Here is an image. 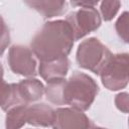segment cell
Wrapping results in <instances>:
<instances>
[{
	"mask_svg": "<svg viewBox=\"0 0 129 129\" xmlns=\"http://www.w3.org/2000/svg\"><path fill=\"white\" fill-rule=\"evenodd\" d=\"M74 34L66 20H53L43 24L34 34L30 49L39 61H51L68 57L74 46Z\"/></svg>",
	"mask_w": 129,
	"mask_h": 129,
	"instance_id": "cell-1",
	"label": "cell"
},
{
	"mask_svg": "<svg viewBox=\"0 0 129 129\" xmlns=\"http://www.w3.org/2000/svg\"><path fill=\"white\" fill-rule=\"evenodd\" d=\"M98 93L99 87L92 77L81 72H74L66 80L63 86V104L84 112L94 103Z\"/></svg>",
	"mask_w": 129,
	"mask_h": 129,
	"instance_id": "cell-2",
	"label": "cell"
},
{
	"mask_svg": "<svg viewBox=\"0 0 129 129\" xmlns=\"http://www.w3.org/2000/svg\"><path fill=\"white\" fill-rule=\"evenodd\" d=\"M112 52L97 37H90L83 40L77 49L76 59L80 68L100 75Z\"/></svg>",
	"mask_w": 129,
	"mask_h": 129,
	"instance_id": "cell-3",
	"label": "cell"
},
{
	"mask_svg": "<svg viewBox=\"0 0 129 129\" xmlns=\"http://www.w3.org/2000/svg\"><path fill=\"white\" fill-rule=\"evenodd\" d=\"M99 76L109 91L124 89L128 84V53L112 54Z\"/></svg>",
	"mask_w": 129,
	"mask_h": 129,
	"instance_id": "cell-4",
	"label": "cell"
},
{
	"mask_svg": "<svg viewBox=\"0 0 129 129\" xmlns=\"http://www.w3.org/2000/svg\"><path fill=\"white\" fill-rule=\"evenodd\" d=\"M66 21L70 24L75 40H79L101 26V16L94 7L80 8L68 14Z\"/></svg>",
	"mask_w": 129,
	"mask_h": 129,
	"instance_id": "cell-5",
	"label": "cell"
},
{
	"mask_svg": "<svg viewBox=\"0 0 129 129\" xmlns=\"http://www.w3.org/2000/svg\"><path fill=\"white\" fill-rule=\"evenodd\" d=\"M7 61L10 70L17 75L33 78L37 75V63L31 49L27 46L15 44L9 48Z\"/></svg>",
	"mask_w": 129,
	"mask_h": 129,
	"instance_id": "cell-6",
	"label": "cell"
},
{
	"mask_svg": "<svg viewBox=\"0 0 129 129\" xmlns=\"http://www.w3.org/2000/svg\"><path fill=\"white\" fill-rule=\"evenodd\" d=\"M94 124L82 111L74 108L55 110L52 129H91Z\"/></svg>",
	"mask_w": 129,
	"mask_h": 129,
	"instance_id": "cell-7",
	"label": "cell"
},
{
	"mask_svg": "<svg viewBox=\"0 0 129 129\" xmlns=\"http://www.w3.org/2000/svg\"><path fill=\"white\" fill-rule=\"evenodd\" d=\"M54 116L55 110L44 103L28 105L26 109V123L35 127L52 126Z\"/></svg>",
	"mask_w": 129,
	"mask_h": 129,
	"instance_id": "cell-8",
	"label": "cell"
},
{
	"mask_svg": "<svg viewBox=\"0 0 129 129\" xmlns=\"http://www.w3.org/2000/svg\"><path fill=\"white\" fill-rule=\"evenodd\" d=\"M70 69V60L68 57H61L51 61H39L38 74L47 82L59 79H66Z\"/></svg>",
	"mask_w": 129,
	"mask_h": 129,
	"instance_id": "cell-9",
	"label": "cell"
},
{
	"mask_svg": "<svg viewBox=\"0 0 129 129\" xmlns=\"http://www.w3.org/2000/svg\"><path fill=\"white\" fill-rule=\"evenodd\" d=\"M17 88L22 104L26 105L40 100L44 94L43 84L35 78H29L20 81L17 84Z\"/></svg>",
	"mask_w": 129,
	"mask_h": 129,
	"instance_id": "cell-10",
	"label": "cell"
},
{
	"mask_svg": "<svg viewBox=\"0 0 129 129\" xmlns=\"http://www.w3.org/2000/svg\"><path fill=\"white\" fill-rule=\"evenodd\" d=\"M25 4L45 19L61 15L68 8V2L66 1H25Z\"/></svg>",
	"mask_w": 129,
	"mask_h": 129,
	"instance_id": "cell-11",
	"label": "cell"
},
{
	"mask_svg": "<svg viewBox=\"0 0 129 129\" xmlns=\"http://www.w3.org/2000/svg\"><path fill=\"white\" fill-rule=\"evenodd\" d=\"M22 104L17 84H8L3 79L0 80V108L3 111H8L12 107Z\"/></svg>",
	"mask_w": 129,
	"mask_h": 129,
	"instance_id": "cell-12",
	"label": "cell"
},
{
	"mask_svg": "<svg viewBox=\"0 0 129 129\" xmlns=\"http://www.w3.org/2000/svg\"><path fill=\"white\" fill-rule=\"evenodd\" d=\"M26 104H19L6 113L5 118V129H20L26 123Z\"/></svg>",
	"mask_w": 129,
	"mask_h": 129,
	"instance_id": "cell-13",
	"label": "cell"
},
{
	"mask_svg": "<svg viewBox=\"0 0 129 129\" xmlns=\"http://www.w3.org/2000/svg\"><path fill=\"white\" fill-rule=\"evenodd\" d=\"M64 83H66V79H59V80H53L47 82L46 86L44 87V94L48 102L57 106L64 105L62 99Z\"/></svg>",
	"mask_w": 129,
	"mask_h": 129,
	"instance_id": "cell-14",
	"label": "cell"
},
{
	"mask_svg": "<svg viewBox=\"0 0 129 129\" xmlns=\"http://www.w3.org/2000/svg\"><path fill=\"white\" fill-rule=\"evenodd\" d=\"M121 6L120 1H103L100 6L102 17L105 21L112 20L118 13Z\"/></svg>",
	"mask_w": 129,
	"mask_h": 129,
	"instance_id": "cell-15",
	"label": "cell"
},
{
	"mask_svg": "<svg viewBox=\"0 0 129 129\" xmlns=\"http://www.w3.org/2000/svg\"><path fill=\"white\" fill-rule=\"evenodd\" d=\"M115 28L118 36L125 43H128V12L124 11L115 23Z\"/></svg>",
	"mask_w": 129,
	"mask_h": 129,
	"instance_id": "cell-16",
	"label": "cell"
},
{
	"mask_svg": "<svg viewBox=\"0 0 129 129\" xmlns=\"http://www.w3.org/2000/svg\"><path fill=\"white\" fill-rule=\"evenodd\" d=\"M10 43V32L9 28L3 19V17L0 15V56L4 53L5 49L8 47Z\"/></svg>",
	"mask_w": 129,
	"mask_h": 129,
	"instance_id": "cell-17",
	"label": "cell"
},
{
	"mask_svg": "<svg viewBox=\"0 0 129 129\" xmlns=\"http://www.w3.org/2000/svg\"><path fill=\"white\" fill-rule=\"evenodd\" d=\"M128 103H129L128 93L123 92V93H119L118 95H116L115 105L118 110H120L121 112H123L125 114L128 113Z\"/></svg>",
	"mask_w": 129,
	"mask_h": 129,
	"instance_id": "cell-18",
	"label": "cell"
},
{
	"mask_svg": "<svg viewBox=\"0 0 129 129\" xmlns=\"http://www.w3.org/2000/svg\"><path fill=\"white\" fill-rule=\"evenodd\" d=\"M71 4L73 6H79L81 8H95V6L98 4V1H72Z\"/></svg>",
	"mask_w": 129,
	"mask_h": 129,
	"instance_id": "cell-19",
	"label": "cell"
},
{
	"mask_svg": "<svg viewBox=\"0 0 129 129\" xmlns=\"http://www.w3.org/2000/svg\"><path fill=\"white\" fill-rule=\"evenodd\" d=\"M1 79H3V67H2V64L0 63V80Z\"/></svg>",
	"mask_w": 129,
	"mask_h": 129,
	"instance_id": "cell-20",
	"label": "cell"
},
{
	"mask_svg": "<svg viewBox=\"0 0 129 129\" xmlns=\"http://www.w3.org/2000/svg\"><path fill=\"white\" fill-rule=\"evenodd\" d=\"M91 129H107V128H103V127H99V126H95V125H93Z\"/></svg>",
	"mask_w": 129,
	"mask_h": 129,
	"instance_id": "cell-21",
	"label": "cell"
}]
</instances>
